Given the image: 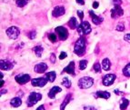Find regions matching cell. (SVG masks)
<instances>
[{"label": "cell", "instance_id": "19", "mask_svg": "<svg viewBox=\"0 0 130 110\" xmlns=\"http://www.w3.org/2000/svg\"><path fill=\"white\" fill-rule=\"evenodd\" d=\"M68 26H69V27L72 28V29L77 28V26H79V25H78V22L76 17H71V18H70L69 21H68Z\"/></svg>", "mask_w": 130, "mask_h": 110}, {"label": "cell", "instance_id": "25", "mask_svg": "<svg viewBox=\"0 0 130 110\" xmlns=\"http://www.w3.org/2000/svg\"><path fill=\"white\" fill-rule=\"evenodd\" d=\"M123 74L124 76L126 77H130V63L125 67V68L123 69Z\"/></svg>", "mask_w": 130, "mask_h": 110}, {"label": "cell", "instance_id": "20", "mask_svg": "<svg viewBox=\"0 0 130 110\" xmlns=\"http://www.w3.org/2000/svg\"><path fill=\"white\" fill-rule=\"evenodd\" d=\"M72 99V94H67V97H66V98L64 99L63 103L61 104V106H60V109H64V108H66V106H67V104L69 103L70 101H71Z\"/></svg>", "mask_w": 130, "mask_h": 110}, {"label": "cell", "instance_id": "41", "mask_svg": "<svg viewBox=\"0 0 130 110\" xmlns=\"http://www.w3.org/2000/svg\"><path fill=\"white\" fill-rule=\"evenodd\" d=\"M7 90H2L1 91V95H3L4 93H7Z\"/></svg>", "mask_w": 130, "mask_h": 110}, {"label": "cell", "instance_id": "16", "mask_svg": "<svg viewBox=\"0 0 130 110\" xmlns=\"http://www.w3.org/2000/svg\"><path fill=\"white\" fill-rule=\"evenodd\" d=\"M61 91H62V89H61L59 86H53L52 88L50 89L49 93H48V97L51 98V99H54L56 94L59 93V92H61Z\"/></svg>", "mask_w": 130, "mask_h": 110}, {"label": "cell", "instance_id": "17", "mask_svg": "<svg viewBox=\"0 0 130 110\" xmlns=\"http://www.w3.org/2000/svg\"><path fill=\"white\" fill-rule=\"evenodd\" d=\"M95 98H104V99H108L110 97V93L106 92V91H98L95 94Z\"/></svg>", "mask_w": 130, "mask_h": 110}, {"label": "cell", "instance_id": "29", "mask_svg": "<svg viewBox=\"0 0 130 110\" xmlns=\"http://www.w3.org/2000/svg\"><path fill=\"white\" fill-rule=\"evenodd\" d=\"M117 30L119 31V32H122V31L125 30V25H124L123 22H120V23H118V25L117 26Z\"/></svg>", "mask_w": 130, "mask_h": 110}, {"label": "cell", "instance_id": "21", "mask_svg": "<svg viewBox=\"0 0 130 110\" xmlns=\"http://www.w3.org/2000/svg\"><path fill=\"white\" fill-rule=\"evenodd\" d=\"M56 77V74L55 71H51V72H49V73L46 74V78L47 79L48 82H50V83L54 82Z\"/></svg>", "mask_w": 130, "mask_h": 110}, {"label": "cell", "instance_id": "14", "mask_svg": "<svg viewBox=\"0 0 130 110\" xmlns=\"http://www.w3.org/2000/svg\"><path fill=\"white\" fill-rule=\"evenodd\" d=\"M89 15L91 17V19H92V21H93V23L95 25H96V26L101 24L103 22V20H104L103 17H98V15H96L93 11H89Z\"/></svg>", "mask_w": 130, "mask_h": 110}, {"label": "cell", "instance_id": "33", "mask_svg": "<svg viewBox=\"0 0 130 110\" xmlns=\"http://www.w3.org/2000/svg\"><path fill=\"white\" fill-rule=\"evenodd\" d=\"M67 56V54L66 53V52H61V54H60V56H59V59L60 60H63L64 58H66Z\"/></svg>", "mask_w": 130, "mask_h": 110}, {"label": "cell", "instance_id": "9", "mask_svg": "<svg viewBox=\"0 0 130 110\" xmlns=\"http://www.w3.org/2000/svg\"><path fill=\"white\" fill-rule=\"evenodd\" d=\"M116 78H117V76H116L115 74H107L103 78V85L106 86H111L113 83L115 82Z\"/></svg>", "mask_w": 130, "mask_h": 110}, {"label": "cell", "instance_id": "13", "mask_svg": "<svg viewBox=\"0 0 130 110\" xmlns=\"http://www.w3.org/2000/svg\"><path fill=\"white\" fill-rule=\"evenodd\" d=\"M66 10H65V7H56L54 8L52 12V15L54 17H59L61 15H63L65 14Z\"/></svg>", "mask_w": 130, "mask_h": 110}, {"label": "cell", "instance_id": "35", "mask_svg": "<svg viewBox=\"0 0 130 110\" xmlns=\"http://www.w3.org/2000/svg\"><path fill=\"white\" fill-rule=\"evenodd\" d=\"M124 39H125V40H126V42L130 43V33H129V34H126V35H125V37H124Z\"/></svg>", "mask_w": 130, "mask_h": 110}, {"label": "cell", "instance_id": "6", "mask_svg": "<svg viewBox=\"0 0 130 110\" xmlns=\"http://www.w3.org/2000/svg\"><path fill=\"white\" fill-rule=\"evenodd\" d=\"M7 35L8 36L9 38L17 39L20 35V29L17 26H10L7 29Z\"/></svg>", "mask_w": 130, "mask_h": 110}, {"label": "cell", "instance_id": "3", "mask_svg": "<svg viewBox=\"0 0 130 110\" xmlns=\"http://www.w3.org/2000/svg\"><path fill=\"white\" fill-rule=\"evenodd\" d=\"M94 85V79L89 76H84V77L80 78L78 81V86L82 89H87L91 87Z\"/></svg>", "mask_w": 130, "mask_h": 110}, {"label": "cell", "instance_id": "28", "mask_svg": "<svg viewBox=\"0 0 130 110\" xmlns=\"http://www.w3.org/2000/svg\"><path fill=\"white\" fill-rule=\"evenodd\" d=\"M87 67V60H81L79 62V69L80 70H84Z\"/></svg>", "mask_w": 130, "mask_h": 110}, {"label": "cell", "instance_id": "2", "mask_svg": "<svg viewBox=\"0 0 130 110\" xmlns=\"http://www.w3.org/2000/svg\"><path fill=\"white\" fill-rule=\"evenodd\" d=\"M91 31H92L91 26H90V24L87 21H82L81 24L77 26V32L81 37H83L85 35L90 34Z\"/></svg>", "mask_w": 130, "mask_h": 110}, {"label": "cell", "instance_id": "39", "mask_svg": "<svg viewBox=\"0 0 130 110\" xmlns=\"http://www.w3.org/2000/svg\"><path fill=\"white\" fill-rule=\"evenodd\" d=\"M41 109H45V106H43V105H42V106H38V107H37V110H41Z\"/></svg>", "mask_w": 130, "mask_h": 110}, {"label": "cell", "instance_id": "23", "mask_svg": "<svg viewBox=\"0 0 130 110\" xmlns=\"http://www.w3.org/2000/svg\"><path fill=\"white\" fill-rule=\"evenodd\" d=\"M33 51H34V53L36 54V56L40 57V56H42V54H43L44 48H42L41 45H37V46H35V48H33Z\"/></svg>", "mask_w": 130, "mask_h": 110}, {"label": "cell", "instance_id": "24", "mask_svg": "<svg viewBox=\"0 0 130 110\" xmlns=\"http://www.w3.org/2000/svg\"><path fill=\"white\" fill-rule=\"evenodd\" d=\"M128 106H129V101H128L127 99H126V98L122 99L121 104H120V109H122V110L126 109Z\"/></svg>", "mask_w": 130, "mask_h": 110}, {"label": "cell", "instance_id": "12", "mask_svg": "<svg viewBox=\"0 0 130 110\" xmlns=\"http://www.w3.org/2000/svg\"><path fill=\"white\" fill-rule=\"evenodd\" d=\"M14 67V64L8 60H1L0 61V68L2 70H10Z\"/></svg>", "mask_w": 130, "mask_h": 110}, {"label": "cell", "instance_id": "31", "mask_svg": "<svg viewBox=\"0 0 130 110\" xmlns=\"http://www.w3.org/2000/svg\"><path fill=\"white\" fill-rule=\"evenodd\" d=\"M48 39H49L51 42L55 43V42L57 40V37H56L55 34H49V35H48Z\"/></svg>", "mask_w": 130, "mask_h": 110}, {"label": "cell", "instance_id": "1", "mask_svg": "<svg viewBox=\"0 0 130 110\" xmlns=\"http://www.w3.org/2000/svg\"><path fill=\"white\" fill-rule=\"evenodd\" d=\"M86 46H87L86 39L83 37H81L76 42V44H75V48H74L75 54L77 55L78 56H84L85 53H86Z\"/></svg>", "mask_w": 130, "mask_h": 110}, {"label": "cell", "instance_id": "36", "mask_svg": "<svg viewBox=\"0 0 130 110\" xmlns=\"http://www.w3.org/2000/svg\"><path fill=\"white\" fill-rule=\"evenodd\" d=\"M50 60H51V62H52V63L56 62V56H55V54H51V56H50Z\"/></svg>", "mask_w": 130, "mask_h": 110}, {"label": "cell", "instance_id": "26", "mask_svg": "<svg viewBox=\"0 0 130 110\" xmlns=\"http://www.w3.org/2000/svg\"><path fill=\"white\" fill-rule=\"evenodd\" d=\"M62 85H63L65 87H67V88H70V86H71V81L67 77H64L63 80H62Z\"/></svg>", "mask_w": 130, "mask_h": 110}, {"label": "cell", "instance_id": "18", "mask_svg": "<svg viewBox=\"0 0 130 110\" xmlns=\"http://www.w3.org/2000/svg\"><path fill=\"white\" fill-rule=\"evenodd\" d=\"M22 104V100L20 97H14L13 99H11L10 101V105L13 107H18V106H21Z\"/></svg>", "mask_w": 130, "mask_h": 110}, {"label": "cell", "instance_id": "34", "mask_svg": "<svg viewBox=\"0 0 130 110\" xmlns=\"http://www.w3.org/2000/svg\"><path fill=\"white\" fill-rule=\"evenodd\" d=\"M77 15H78V17H79V18H80V20H83V18H84V13H83V11L78 10Z\"/></svg>", "mask_w": 130, "mask_h": 110}, {"label": "cell", "instance_id": "4", "mask_svg": "<svg viewBox=\"0 0 130 110\" xmlns=\"http://www.w3.org/2000/svg\"><path fill=\"white\" fill-rule=\"evenodd\" d=\"M42 99V95L40 93H37V92H32V93L29 95L28 97V99H27V106L31 107L33 106L34 105L37 103L38 101Z\"/></svg>", "mask_w": 130, "mask_h": 110}, {"label": "cell", "instance_id": "37", "mask_svg": "<svg viewBox=\"0 0 130 110\" xmlns=\"http://www.w3.org/2000/svg\"><path fill=\"white\" fill-rule=\"evenodd\" d=\"M76 3H77L78 5H81V6H83V5L85 4V1H84V0H76Z\"/></svg>", "mask_w": 130, "mask_h": 110}, {"label": "cell", "instance_id": "15", "mask_svg": "<svg viewBox=\"0 0 130 110\" xmlns=\"http://www.w3.org/2000/svg\"><path fill=\"white\" fill-rule=\"evenodd\" d=\"M64 72L69 74V75H72V76H75V75H76V73H75V62L74 61L70 62L69 64H68V66H67V67H65Z\"/></svg>", "mask_w": 130, "mask_h": 110}, {"label": "cell", "instance_id": "32", "mask_svg": "<svg viewBox=\"0 0 130 110\" xmlns=\"http://www.w3.org/2000/svg\"><path fill=\"white\" fill-rule=\"evenodd\" d=\"M36 36H37V32H36L35 30H33V31H31V32L28 33V37H29L30 39H35Z\"/></svg>", "mask_w": 130, "mask_h": 110}, {"label": "cell", "instance_id": "11", "mask_svg": "<svg viewBox=\"0 0 130 110\" xmlns=\"http://www.w3.org/2000/svg\"><path fill=\"white\" fill-rule=\"evenodd\" d=\"M47 65H46V63H39L37 65L35 66L34 67V71L36 73H38V74H42V73H45L46 71V69H47Z\"/></svg>", "mask_w": 130, "mask_h": 110}, {"label": "cell", "instance_id": "10", "mask_svg": "<svg viewBox=\"0 0 130 110\" xmlns=\"http://www.w3.org/2000/svg\"><path fill=\"white\" fill-rule=\"evenodd\" d=\"M123 14H124L123 9L118 5H116L115 7H114V8L111 9V17H112V18L121 17V15H123Z\"/></svg>", "mask_w": 130, "mask_h": 110}, {"label": "cell", "instance_id": "27", "mask_svg": "<svg viewBox=\"0 0 130 110\" xmlns=\"http://www.w3.org/2000/svg\"><path fill=\"white\" fill-rule=\"evenodd\" d=\"M29 0H15V3H17V6L19 7H24L26 4L28 3Z\"/></svg>", "mask_w": 130, "mask_h": 110}, {"label": "cell", "instance_id": "30", "mask_svg": "<svg viewBox=\"0 0 130 110\" xmlns=\"http://www.w3.org/2000/svg\"><path fill=\"white\" fill-rule=\"evenodd\" d=\"M93 68H94V70L96 72V73H99V72L101 71V66H100V64L98 62H96L95 65H94Z\"/></svg>", "mask_w": 130, "mask_h": 110}, {"label": "cell", "instance_id": "22", "mask_svg": "<svg viewBox=\"0 0 130 110\" xmlns=\"http://www.w3.org/2000/svg\"><path fill=\"white\" fill-rule=\"evenodd\" d=\"M102 67H103V69H104V70H106V71H108L109 69H110L111 62H110V60H109L108 58L103 59V61H102Z\"/></svg>", "mask_w": 130, "mask_h": 110}, {"label": "cell", "instance_id": "40", "mask_svg": "<svg viewBox=\"0 0 130 110\" xmlns=\"http://www.w3.org/2000/svg\"><path fill=\"white\" fill-rule=\"evenodd\" d=\"M3 85H4V80L1 79V86H0V87H3Z\"/></svg>", "mask_w": 130, "mask_h": 110}, {"label": "cell", "instance_id": "8", "mask_svg": "<svg viewBox=\"0 0 130 110\" xmlns=\"http://www.w3.org/2000/svg\"><path fill=\"white\" fill-rule=\"evenodd\" d=\"M46 83H47V79L46 77H37L31 80V84H32L33 86L43 87L44 86H46Z\"/></svg>", "mask_w": 130, "mask_h": 110}, {"label": "cell", "instance_id": "38", "mask_svg": "<svg viewBox=\"0 0 130 110\" xmlns=\"http://www.w3.org/2000/svg\"><path fill=\"white\" fill-rule=\"evenodd\" d=\"M98 6H99L98 2H94V3H93V7H94V8H98Z\"/></svg>", "mask_w": 130, "mask_h": 110}, {"label": "cell", "instance_id": "7", "mask_svg": "<svg viewBox=\"0 0 130 110\" xmlns=\"http://www.w3.org/2000/svg\"><path fill=\"white\" fill-rule=\"evenodd\" d=\"M30 79H31L30 76H29V75H27V74H20V75L15 76V80L19 85L26 84L28 81H30Z\"/></svg>", "mask_w": 130, "mask_h": 110}, {"label": "cell", "instance_id": "5", "mask_svg": "<svg viewBox=\"0 0 130 110\" xmlns=\"http://www.w3.org/2000/svg\"><path fill=\"white\" fill-rule=\"evenodd\" d=\"M55 31L57 34V37H58V38L60 39L61 41H65L68 37V31L64 26H57L55 29Z\"/></svg>", "mask_w": 130, "mask_h": 110}]
</instances>
